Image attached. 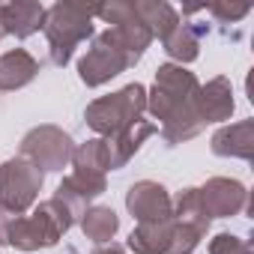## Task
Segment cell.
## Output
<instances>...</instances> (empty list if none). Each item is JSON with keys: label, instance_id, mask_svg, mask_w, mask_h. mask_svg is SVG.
Returning a JSON list of instances; mask_svg holds the SVG:
<instances>
[{"label": "cell", "instance_id": "6da1fadb", "mask_svg": "<svg viewBox=\"0 0 254 254\" xmlns=\"http://www.w3.org/2000/svg\"><path fill=\"white\" fill-rule=\"evenodd\" d=\"M197 78L174 63L159 66L153 93L147 96V108L156 120H162V138L174 147L194 135H200L203 120L197 114Z\"/></svg>", "mask_w": 254, "mask_h": 254}, {"label": "cell", "instance_id": "cb8c5ba5", "mask_svg": "<svg viewBox=\"0 0 254 254\" xmlns=\"http://www.w3.org/2000/svg\"><path fill=\"white\" fill-rule=\"evenodd\" d=\"M93 254H126V251H123V245H117V242H108V245H99Z\"/></svg>", "mask_w": 254, "mask_h": 254}, {"label": "cell", "instance_id": "5b68a950", "mask_svg": "<svg viewBox=\"0 0 254 254\" xmlns=\"http://www.w3.org/2000/svg\"><path fill=\"white\" fill-rule=\"evenodd\" d=\"M141 60V54H135L114 27H108L105 33L93 36V45L87 48V54L78 60V78L87 87H99L105 81H111L114 75L132 69Z\"/></svg>", "mask_w": 254, "mask_h": 254}, {"label": "cell", "instance_id": "8992f818", "mask_svg": "<svg viewBox=\"0 0 254 254\" xmlns=\"http://www.w3.org/2000/svg\"><path fill=\"white\" fill-rule=\"evenodd\" d=\"M42 183H45V174L27 159L18 156L3 162L0 165V206L9 209L12 215H24L36 203Z\"/></svg>", "mask_w": 254, "mask_h": 254}, {"label": "cell", "instance_id": "30bf717a", "mask_svg": "<svg viewBox=\"0 0 254 254\" xmlns=\"http://www.w3.org/2000/svg\"><path fill=\"white\" fill-rule=\"evenodd\" d=\"M0 24H3V36H15V39H27L36 30H42L45 24V6L36 0H15V3H3L0 6Z\"/></svg>", "mask_w": 254, "mask_h": 254}, {"label": "cell", "instance_id": "7a4b0ae2", "mask_svg": "<svg viewBox=\"0 0 254 254\" xmlns=\"http://www.w3.org/2000/svg\"><path fill=\"white\" fill-rule=\"evenodd\" d=\"M75 224L72 212L57 200H42L30 215H15L9 230H6V245L18 251H36V248H51L57 239Z\"/></svg>", "mask_w": 254, "mask_h": 254}, {"label": "cell", "instance_id": "44dd1931", "mask_svg": "<svg viewBox=\"0 0 254 254\" xmlns=\"http://www.w3.org/2000/svg\"><path fill=\"white\" fill-rule=\"evenodd\" d=\"M200 242V233L186 227V224H174V233H171V245H168V254H191Z\"/></svg>", "mask_w": 254, "mask_h": 254}, {"label": "cell", "instance_id": "ac0fdd59", "mask_svg": "<svg viewBox=\"0 0 254 254\" xmlns=\"http://www.w3.org/2000/svg\"><path fill=\"white\" fill-rule=\"evenodd\" d=\"M135 12H138V18L147 24V30L153 33V39L159 36V39H165L177 24H180V15H177V9L171 6V3H156V0H141V3H135Z\"/></svg>", "mask_w": 254, "mask_h": 254}, {"label": "cell", "instance_id": "e0dca14e", "mask_svg": "<svg viewBox=\"0 0 254 254\" xmlns=\"http://www.w3.org/2000/svg\"><path fill=\"white\" fill-rule=\"evenodd\" d=\"M171 203H174V221H177V224H186V227L197 230L200 236L206 233V227H209V212H206V206H203L197 189L180 191Z\"/></svg>", "mask_w": 254, "mask_h": 254}, {"label": "cell", "instance_id": "277c9868", "mask_svg": "<svg viewBox=\"0 0 254 254\" xmlns=\"http://www.w3.org/2000/svg\"><path fill=\"white\" fill-rule=\"evenodd\" d=\"M147 111V90L141 84H129L111 96H102L96 102L87 105V126L102 135L105 141L108 138H117L120 132L132 129L135 123H141V114Z\"/></svg>", "mask_w": 254, "mask_h": 254}, {"label": "cell", "instance_id": "ffe728a7", "mask_svg": "<svg viewBox=\"0 0 254 254\" xmlns=\"http://www.w3.org/2000/svg\"><path fill=\"white\" fill-rule=\"evenodd\" d=\"M72 165H75V171L108 174V171H111L108 141H105V138H93V141H87V144L75 147V153H72Z\"/></svg>", "mask_w": 254, "mask_h": 254}, {"label": "cell", "instance_id": "7402d4cb", "mask_svg": "<svg viewBox=\"0 0 254 254\" xmlns=\"http://www.w3.org/2000/svg\"><path fill=\"white\" fill-rule=\"evenodd\" d=\"M209 254H251V245L239 236H230V233H218L212 242H209Z\"/></svg>", "mask_w": 254, "mask_h": 254}, {"label": "cell", "instance_id": "3957f363", "mask_svg": "<svg viewBox=\"0 0 254 254\" xmlns=\"http://www.w3.org/2000/svg\"><path fill=\"white\" fill-rule=\"evenodd\" d=\"M93 15L96 6L87 3H54L51 9H45V36H48V48H51V63L54 66H66L75 54V48L81 42H87L93 36Z\"/></svg>", "mask_w": 254, "mask_h": 254}, {"label": "cell", "instance_id": "603a6c76", "mask_svg": "<svg viewBox=\"0 0 254 254\" xmlns=\"http://www.w3.org/2000/svg\"><path fill=\"white\" fill-rule=\"evenodd\" d=\"M209 15H215L218 18V24H233V21H239V18H245L248 12H251V6L248 3H239V6H230V3H209V6H203Z\"/></svg>", "mask_w": 254, "mask_h": 254}, {"label": "cell", "instance_id": "7c38bea8", "mask_svg": "<svg viewBox=\"0 0 254 254\" xmlns=\"http://www.w3.org/2000/svg\"><path fill=\"white\" fill-rule=\"evenodd\" d=\"M39 69H42V63L24 48H12L6 54H0V90L27 87L39 75Z\"/></svg>", "mask_w": 254, "mask_h": 254}, {"label": "cell", "instance_id": "d6986e66", "mask_svg": "<svg viewBox=\"0 0 254 254\" xmlns=\"http://www.w3.org/2000/svg\"><path fill=\"white\" fill-rule=\"evenodd\" d=\"M81 230L90 242L96 245H108L114 239V233L120 230V218L111 206H90L81 215Z\"/></svg>", "mask_w": 254, "mask_h": 254}, {"label": "cell", "instance_id": "484cf974", "mask_svg": "<svg viewBox=\"0 0 254 254\" xmlns=\"http://www.w3.org/2000/svg\"><path fill=\"white\" fill-rule=\"evenodd\" d=\"M69 254H78V251H69Z\"/></svg>", "mask_w": 254, "mask_h": 254}, {"label": "cell", "instance_id": "8fae6325", "mask_svg": "<svg viewBox=\"0 0 254 254\" xmlns=\"http://www.w3.org/2000/svg\"><path fill=\"white\" fill-rule=\"evenodd\" d=\"M212 153L224 159H254V120H239L212 135Z\"/></svg>", "mask_w": 254, "mask_h": 254}, {"label": "cell", "instance_id": "52a82bcc", "mask_svg": "<svg viewBox=\"0 0 254 254\" xmlns=\"http://www.w3.org/2000/svg\"><path fill=\"white\" fill-rule=\"evenodd\" d=\"M21 159H27L30 165H36L42 174L45 171H63L72 162L75 153V141L57 129V126H36L21 138Z\"/></svg>", "mask_w": 254, "mask_h": 254}, {"label": "cell", "instance_id": "2e32d148", "mask_svg": "<svg viewBox=\"0 0 254 254\" xmlns=\"http://www.w3.org/2000/svg\"><path fill=\"white\" fill-rule=\"evenodd\" d=\"M174 218L156 221V224H138L129 236V248L135 254H168L171 233H174Z\"/></svg>", "mask_w": 254, "mask_h": 254}, {"label": "cell", "instance_id": "5bb4252c", "mask_svg": "<svg viewBox=\"0 0 254 254\" xmlns=\"http://www.w3.org/2000/svg\"><path fill=\"white\" fill-rule=\"evenodd\" d=\"M153 132H156V126H153V123H147V120H141V123H135V126H132V129L120 132L117 138H108L111 171H120V168L129 165V159L141 150V144H144Z\"/></svg>", "mask_w": 254, "mask_h": 254}, {"label": "cell", "instance_id": "4fadbf2b", "mask_svg": "<svg viewBox=\"0 0 254 254\" xmlns=\"http://www.w3.org/2000/svg\"><path fill=\"white\" fill-rule=\"evenodd\" d=\"M197 114L206 123H221L233 114V90L227 78H212L206 87L197 90Z\"/></svg>", "mask_w": 254, "mask_h": 254}, {"label": "cell", "instance_id": "9a60e30c", "mask_svg": "<svg viewBox=\"0 0 254 254\" xmlns=\"http://www.w3.org/2000/svg\"><path fill=\"white\" fill-rule=\"evenodd\" d=\"M206 33V27H197V24H177L165 39H162V45H165V51H168V57L171 60H180V66L183 63H191V60H197V54H200V36Z\"/></svg>", "mask_w": 254, "mask_h": 254}, {"label": "cell", "instance_id": "d4e9b609", "mask_svg": "<svg viewBox=\"0 0 254 254\" xmlns=\"http://www.w3.org/2000/svg\"><path fill=\"white\" fill-rule=\"evenodd\" d=\"M0 39H3V24H0Z\"/></svg>", "mask_w": 254, "mask_h": 254}, {"label": "cell", "instance_id": "ba28073f", "mask_svg": "<svg viewBox=\"0 0 254 254\" xmlns=\"http://www.w3.org/2000/svg\"><path fill=\"white\" fill-rule=\"evenodd\" d=\"M126 206L138 218V224H156V221L174 218V203H171L168 189L162 183H153V180L135 183L129 189V194H126Z\"/></svg>", "mask_w": 254, "mask_h": 254}, {"label": "cell", "instance_id": "9c48e42d", "mask_svg": "<svg viewBox=\"0 0 254 254\" xmlns=\"http://www.w3.org/2000/svg\"><path fill=\"white\" fill-rule=\"evenodd\" d=\"M200 191V200L209 212V218H230L239 215L248 206V191L242 183L236 180H224V177H212Z\"/></svg>", "mask_w": 254, "mask_h": 254}]
</instances>
